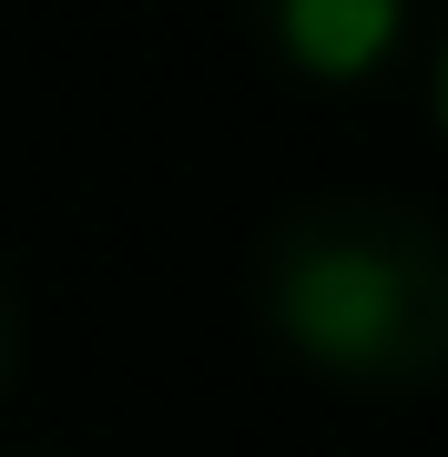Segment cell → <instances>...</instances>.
<instances>
[{
  "label": "cell",
  "instance_id": "1",
  "mask_svg": "<svg viewBox=\"0 0 448 457\" xmlns=\"http://www.w3.org/2000/svg\"><path fill=\"white\" fill-rule=\"evenodd\" d=\"M255 315L326 386H448V224L398 194H316L255 234Z\"/></svg>",
  "mask_w": 448,
  "mask_h": 457
},
{
  "label": "cell",
  "instance_id": "2",
  "mask_svg": "<svg viewBox=\"0 0 448 457\" xmlns=\"http://www.w3.org/2000/svg\"><path fill=\"white\" fill-rule=\"evenodd\" d=\"M245 21L306 92H377L418 51V0H245Z\"/></svg>",
  "mask_w": 448,
  "mask_h": 457
},
{
  "label": "cell",
  "instance_id": "3",
  "mask_svg": "<svg viewBox=\"0 0 448 457\" xmlns=\"http://www.w3.org/2000/svg\"><path fill=\"white\" fill-rule=\"evenodd\" d=\"M11 376H21V295L0 285V396H11Z\"/></svg>",
  "mask_w": 448,
  "mask_h": 457
},
{
  "label": "cell",
  "instance_id": "4",
  "mask_svg": "<svg viewBox=\"0 0 448 457\" xmlns=\"http://www.w3.org/2000/svg\"><path fill=\"white\" fill-rule=\"evenodd\" d=\"M428 112H438V143H448V21H438V41H428Z\"/></svg>",
  "mask_w": 448,
  "mask_h": 457
}]
</instances>
